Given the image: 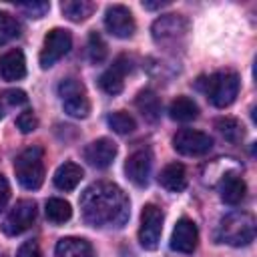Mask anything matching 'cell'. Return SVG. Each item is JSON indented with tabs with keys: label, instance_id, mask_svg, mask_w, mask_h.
<instances>
[{
	"label": "cell",
	"instance_id": "cell-1",
	"mask_svg": "<svg viewBox=\"0 0 257 257\" xmlns=\"http://www.w3.org/2000/svg\"><path fill=\"white\" fill-rule=\"evenodd\" d=\"M80 213L86 225L98 229H120L131 217V203L114 183H92L80 195Z\"/></svg>",
	"mask_w": 257,
	"mask_h": 257
},
{
	"label": "cell",
	"instance_id": "cell-2",
	"mask_svg": "<svg viewBox=\"0 0 257 257\" xmlns=\"http://www.w3.org/2000/svg\"><path fill=\"white\" fill-rule=\"evenodd\" d=\"M217 239L233 247H245L255 239V219L245 211L225 215L217 229Z\"/></svg>",
	"mask_w": 257,
	"mask_h": 257
},
{
	"label": "cell",
	"instance_id": "cell-3",
	"mask_svg": "<svg viewBox=\"0 0 257 257\" xmlns=\"http://www.w3.org/2000/svg\"><path fill=\"white\" fill-rule=\"evenodd\" d=\"M14 173L18 183L28 189L36 191L44 183V163H42V149L40 147H30L22 151L14 159Z\"/></svg>",
	"mask_w": 257,
	"mask_h": 257
},
{
	"label": "cell",
	"instance_id": "cell-4",
	"mask_svg": "<svg viewBox=\"0 0 257 257\" xmlns=\"http://www.w3.org/2000/svg\"><path fill=\"white\" fill-rule=\"evenodd\" d=\"M203 90L217 108H225L239 94V76L233 70H219L205 78Z\"/></svg>",
	"mask_w": 257,
	"mask_h": 257
},
{
	"label": "cell",
	"instance_id": "cell-5",
	"mask_svg": "<svg viewBox=\"0 0 257 257\" xmlns=\"http://www.w3.org/2000/svg\"><path fill=\"white\" fill-rule=\"evenodd\" d=\"M58 94L62 98V108L72 118H86L90 112V100L86 96V88L76 78H64L58 84Z\"/></svg>",
	"mask_w": 257,
	"mask_h": 257
},
{
	"label": "cell",
	"instance_id": "cell-6",
	"mask_svg": "<svg viewBox=\"0 0 257 257\" xmlns=\"http://www.w3.org/2000/svg\"><path fill=\"white\" fill-rule=\"evenodd\" d=\"M163 221H165V215H163V211L157 205L147 203L143 207L141 227H139V241H141L143 249L155 251L159 247L161 233H163Z\"/></svg>",
	"mask_w": 257,
	"mask_h": 257
},
{
	"label": "cell",
	"instance_id": "cell-7",
	"mask_svg": "<svg viewBox=\"0 0 257 257\" xmlns=\"http://www.w3.org/2000/svg\"><path fill=\"white\" fill-rule=\"evenodd\" d=\"M151 32L159 46H175L187 34V20L181 14H165L153 22Z\"/></svg>",
	"mask_w": 257,
	"mask_h": 257
},
{
	"label": "cell",
	"instance_id": "cell-8",
	"mask_svg": "<svg viewBox=\"0 0 257 257\" xmlns=\"http://www.w3.org/2000/svg\"><path fill=\"white\" fill-rule=\"evenodd\" d=\"M173 149L185 157H203L213 149V139L201 131L181 128L173 137Z\"/></svg>",
	"mask_w": 257,
	"mask_h": 257
},
{
	"label": "cell",
	"instance_id": "cell-9",
	"mask_svg": "<svg viewBox=\"0 0 257 257\" xmlns=\"http://www.w3.org/2000/svg\"><path fill=\"white\" fill-rule=\"evenodd\" d=\"M70 46H72L70 32L64 30V28H52L44 36V44H42V50H40V66L42 68H50L64 54H68Z\"/></svg>",
	"mask_w": 257,
	"mask_h": 257
},
{
	"label": "cell",
	"instance_id": "cell-10",
	"mask_svg": "<svg viewBox=\"0 0 257 257\" xmlns=\"http://www.w3.org/2000/svg\"><path fill=\"white\" fill-rule=\"evenodd\" d=\"M34 219H36V203L30 199H22L6 215L4 223H2V231L10 237H16V235L28 231L32 227Z\"/></svg>",
	"mask_w": 257,
	"mask_h": 257
},
{
	"label": "cell",
	"instance_id": "cell-11",
	"mask_svg": "<svg viewBox=\"0 0 257 257\" xmlns=\"http://www.w3.org/2000/svg\"><path fill=\"white\" fill-rule=\"evenodd\" d=\"M104 28L114 38H131L137 30V22L133 18V12L126 6L114 4V6H108L104 12Z\"/></svg>",
	"mask_w": 257,
	"mask_h": 257
},
{
	"label": "cell",
	"instance_id": "cell-12",
	"mask_svg": "<svg viewBox=\"0 0 257 257\" xmlns=\"http://www.w3.org/2000/svg\"><path fill=\"white\" fill-rule=\"evenodd\" d=\"M197 243H199L197 225L187 217L179 219L173 229V235H171V249L177 253H193Z\"/></svg>",
	"mask_w": 257,
	"mask_h": 257
},
{
	"label": "cell",
	"instance_id": "cell-13",
	"mask_svg": "<svg viewBox=\"0 0 257 257\" xmlns=\"http://www.w3.org/2000/svg\"><path fill=\"white\" fill-rule=\"evenodd\" d=\"M151 165H153V159H151L149 151H145V149L135 151L133 155H128V159L124 163L126 179L137 187H147L149 175H151Z\"/></svg>",
	"mask_w": 257,
	"mask_h": 257
},
{
	"label": "cell",
	"instance_id": "cell-14",
	"mask_svg": "<svg viewBox=\"0 0 257 257\" xmlns=\"http://www.w3.org/2000/svg\"><path fill=\"white\" fill-rule=\"evenodd\" d=\"M131 58L128 56H118L112 66L108 70H104L98 78V84L100 88L106 92V94H118L122 88H124V74L131 72Z\"/></svg>",
	"mask_w": 257,
	"mask_h": 257
},
{
	"label": "cell",
	"instance_id": "cell-15",
	"mask_svg": "<svg viewBox=\"0 0 257 257\" xmlns=\"http://www.w3.org/2000/svg\"><path fill=\"white\" fill-rule=\"evenodd\" d=\"M114 157H116V145H114V141H110V139H106V137L92 141V143L84 149V159H86L92 167H96V169H106V167H110L112 161H114Z\"/></svg>",
	"mask_w": 257,
	"mask_h": 257
},
{
	"label": "cell",
	"instance_id": "cell-16",
	"mask_svg": "<svg viewBox=\"0 0 257 257\" xmlns=\"http://www.w3.org/2000/svg\"><path fill=\"white\" fill-rule=\"evenodd\" d=\"M26 74V58L22 50L12 48L0 56V76L4 80H20Z\"/></svg>",
	"mask_w": 257,
	"mask_h": 257
},
{
	"label": "cell",
	"instance_id": "cell-17",
	"mask_svg": "<svg viewBox=\"0 0 257 257\" xmlns=\"http://www.w3.org/2000/svg\"><path fill=\"white\" fill-rule=\"evenodd\" d=\"M219 193L223 203L227 205H239L247 195V185L237 173H227L219 185Z\"/></svg>",
	"mask_w": 257,
	"mask_h": 257
},
{
	"label": "cell",
	"instance_id": "cell-18",
	"mask_svg": "<svg viewBox=\"0 0 257 257\" xmlns=\"http://www.w3.org/2000/svg\"><path fill=\"white\" fill-rule=\"evenodd\" d=\"M54 257H94V249L82 237H62L54 247Z\"/></svg>",
	"mask_w": 257,
	"mask_h": 257
},
{
	"label": "cell",
	"instance_id": "cell-19",
	"mask_svg": "<svg viewBox=\"0 0 257 257\" xmlns=\"http://www.w3.org/2000/svg\"><path fill=\"white\" fill-rule=\"evenodd\" d=\"M82 177H84V171L80 169V165L68 161L56 169L52 181H54V187L60 191H74L78 187V183L82 181Z\"/></svg>",
	"mask_w": 257,
	"mask_h": 257
},
{
	"label": "cell",
	"instance_id": "cell-20",
	"mask_svg": "<svg viewBox=\"0 0 257 257\" xmlns=\"http://www.w3.org/2000/svg\"><path fill=\"white\" fill-rule=\"evenodd\" d=\"M159 183L171 193H181L187 187V171H185V167L181 163L167 165L159 175Z\"/></svg>",
	"mask_w": 257,
	"mask_h": 257
},
{
	"label": "cell",
	"instance_id": "cell-21",
	"mask_svg": "<svg viewBox=\"0 0 257 257\" xmlns=\"http://www.w3.org/2000/svg\"><path fill=\"white\" fill-rule=\"evenodd\" d=\"M169 116L179 122H189L199 116V106L189 96H177L169 106Z\"/></svg>",
	"mask_w": 257,
	"mask_h": 257
},
{
	"label": "cell",
	"instance_id": "cell-22",
	"mask_svg": "<svg viewBox=\"0 0 257 257\" xmlns=\"http://www.w3.org/2000/svg\"><path fill=\"white\" fill-rule=\"evenodd\" d=\"M135 104H137V108L141 110V114H143L147 120H151V122H155V120L159 118V114H161V100H159V96H157L153 90H149V88H145V90H141V92L137 94Z\"/></svg>",
	"mask_w": 257,
	"mask_h": 257
},
{
	"label": "cell",
	"instance_id": "cell-23",
	"mask_svg": "<svg viewBox=\"0 0 257 257\" xmlns=\"http://www.w3.org/2000/svg\"><path fill=\"white\" fill-rule=\"evenodd\" d=\"M44 213H46V219L54 225H60V223H66L70 217H72V207L68 201L60 199V197H52L46 201L44 205Z\"/></svg>",
	"mask_w": 257,
	"mask_h": 257
},
{
	"label": "cell",
	"instance_id": "cell-24",
	"mask_svg": "<svg viewBox=\"0 0 257 257\" xmlns=\"http://www.w3.org/2000/svg\"><path fill=\"white\" fill-rule=\"evenodd\" d=\"M94 4L88 2V0H66L60 4V10L62 14L70 20V22H82L86 20L92 12H94Z\"/></svg>",
	"mask_w": 257,
	"mask_h": 257
},
{
	"label": "cell",
	"instance_id": "cell-25",
	"mask_svg": "<svg viewBox=\"0 0 257 257\" xmlns=\"http://www.w3.org/2000/svg\"><path fill=\"white\" fill-rule=\"evenodd\" d=\"M108 126H110L114 133H118V135H128V133H133V131L137 128V120H135L128 112L116 110V112L108 114Z\"/></svg>",
	"mask_w": 257,
	"mask_h": 257
},
{
	"label": "cell",
	"instance_id": "cell-26",
	"mask_svg": "<svg viewBox=\"0 0 257 257\" xmlns=\"http://www.w3.org/2000/svg\"><path fill=\"white\" fill-rule=\"evenodd\" d=\"M18 34H20L18 20L8 12H0V46H4L6 42L14 40Z\"/></svg>",
	"mask_w": 257,
	"mask_h": 257
},
{
	"label": "cell",
	"instance_id": "cell-27",
	"mask_svg": "<svg viewBox=\"0 0 257 257\" xmlns=\"http://www.w3.org/2000/svg\"><path fill=\"white\" fill-rule=\"evenodd\" d=\"M217 128L219 133L231 141V143H237L243 139V124L237 120V118H231V116H225V118H219L217 120Z\"/></svg>",
	"mask_w": 257,
	"mask_h": 257
},
{
	"label": "cell",
	"instance_id": "cell-28",
	"mask_svg": "<svg viewBox=\"0 0 257 257\" xmlns=\"http://www.w3.org/2000/svg\"><path fill=\"white\" fill-rule=\"evenodd\" d=\"M88 58L92 62H102L106 58V44L96 32H90L88 36Z\"/></svg>",
	"mask_w": 257,
	"mask_h": 257
},
{
	"label": "cell",
	"instance_id": "cell-29",
	"mask_svg": "<svg viewBox=\"0 0 257 257\" xmlns=\"http://www.w3.org/2000/svg\"><path fill=\"white\" fill-rule=\"evenodd\" d=\"M18 8H20L28 18H42V16L50 10V4H48V2H40V0H32V2H20Z\"/></svg>",
	"mask_w": 257,
	"mask_h": 257
},
{
	"label": "cell",
	"instance_id": "cell-30",
	"mask_svg": "<svg viewBox=\"0 0 257 257\" xmlns=\"http://www.w3.org/2000/svg\"><path fill=\"white\" fill-rule=\"evenodd\" d=\"M16 126H18L22 133H32V131H36V126H38V118H36V114H34L32 110H24V112L18 114Z\"/></svg>",
	"mask_w": 257,
	"mask_h": 257
},
{
	"label": "cell",
	"instance_id": "cell-31",
	"mask_svg": "<svg viewBox=\"0 0 257 257\" xmlns=\"http://www.w3.org/2000/svg\"><path fill=\"white\" fill-rule=\"evenodd\" d=\"M2 98H4L8 104H12V106L26 104V100H28L26 92L20 90V88H8V90H4V92H2Z\"/></svg>",
	"mask_w": 257,
	"mask_h": 257
},
{
	"label": "cell",
	"instance_id": "cell-32",
	"mask_svg": "<svg viewBox=\"0 0 257 257\" xmlns=\"http://www.w3.org/2000/svg\"><path fill=\"white\" fill-rule=\"evenodd\" d=\"M16 257H42V253H40V247L36 241H26L20 245Z\"/></svg>",
	"mask_w": 257,
	"mask_h": 257
},
{
	"label": "cell",
	"instance_id": "cell-33",
	"mask_svg": "<svg viewBox=\"0 0 257 257\" xmlns=\"http://www.w3.org/2000/svg\"><path fill=\"white\" fill-rule=\"evenodd\" d=\"M8 199H10V185L6 177L0 175V211H4V207L8 205Z\"/></svg>",
	"mask_w": 257,
	"mask_h": 257
},
{
	"label": "cell",
	"instance_id": "cell-34",
	"mask_svg": "<svg viewBox=\"0 0 257 257\" xmlns=\"http://www.w3.org/2000/svg\"><path fill=\"white\" fill-rule=\"evenodd\" d=\"M169 2H143V6L147 8V10H155V8H163V6H167Z\"/></svg>",
	"mask_w": 257,
	"mask_h": 257
},
{
	"label": "cell",
	"instance_id": "cell-35",
	"mask_svg": "<svg viewBox=\"0 0 257 257\" xmlns=\"http://www.w3.org/2000/svg\"><path fill=\"white\" fill-rule=\"evenodd\" d=\"M2 114H4V112H2V106H0V118H2Z\"/></svg>",
	"mask_w": 257,
	"mask_h": 257
}]
</instances>
